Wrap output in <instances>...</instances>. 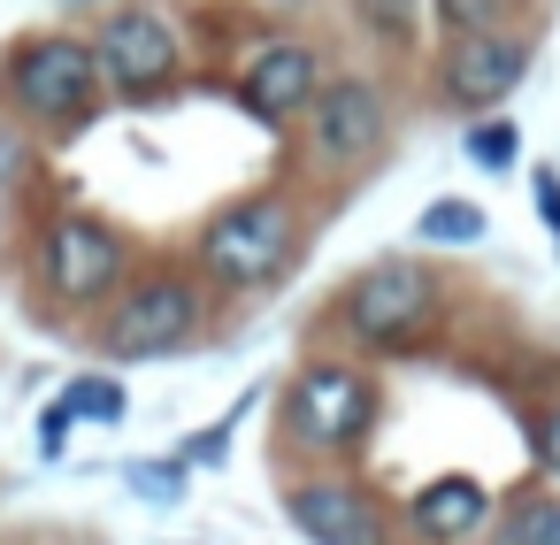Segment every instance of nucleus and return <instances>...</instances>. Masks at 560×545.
Returning <instances> with one entry per match:
<instances>
[{
  "instance_id": "2",
  "label": "nucleus",
  "mask_w": 560,
  "mask_h": 545,
  "mask_svg": "<svg viewBox=\"0 0 560 545\" xmlns=\"http://www.w3.org/2000/svg\"><path fill=\"white\" fill-rule=\"evenodd\" d=\"M430 315H438V277L415 254H384L338 292V323L376 353H407L430 331Z\"/></svg>"
},
{
  "instance_id": "12",
  "label": "nucleus",
  "mask_w": 560,
  "mask_h": 545,
  "mask_svg": "<svg viewBox=\"0 0 560 545\" xmlns=\"http://www.w3.org/2000/svg\"><path fill=\"white\" fill-rule=\"evenodd\" d=\"M407 522H415L430 545H460V537H476V530L491 522V491H483L476 476H438V484H422V491L407 499Z\"/></svg>"
},
{
  "instance_id": "8",
  "label": "nucleus",
  "mask_w": 560,
  "mask_h": 545,
  "mask_svg": "<svg viewBox=\"0 0 560 545\" xmlns=\"http://www.w3.org/2000/svg\"><path fill=\"white\" fill-rule=\"evenodd\" d=\"M39 269H47V292L55 300L93 308V300H108L124 285V239L108 223H93V216H62L39 239Z\"/></svg>"
},
{
  "instance_id": "16",
  "label": "nucleus",
  "mask_w": 560,
  "mask_h": 545,
  "mask_svg": "<svg viewBox=\"0 0 560 545\" xmlns=\"http://www.w3.org/2000/svg\"><path fill=\"white\" fill-rule=\"evenodd\" d=\"M468 162H476V170H514V162H522V131L499 124V116L476 124V131H468Z\"/></svg>"
},
{
  "instance_id": "21",
  "label": "nucleus",
  "mask_w": 560,
  "mask_h": 545,
  "mask_svg": "<svg viewBox=\"0 0 560 545\" xmlns=\"http://www.w3.org/2000/svg\"><path fill=\"white\" fill-rule=\"evenodd\" d=\"M537 216H545L552 239H560V177H552V170H537Z\"/></svg>"
},
{
  "instance_id": "3",
  "label": "nucleus",
  "mask_w": 560,
  "mask_h": 545,
  "mask_svg": "<svg viewBox=\"0 0 560 545\" xmlns=\"http://www.w3.org/2000/svg\"><path fill=\"white\" fill-rule=\"evenodd\" d=\"M376 422H384V399L346 361H307L284 384V438L307 453H353V445H369Z\"/></svg>"
},
{
  "instance_id": "20",
  "label": "nucleus",
  "mask_w": 560,
  "mask_h": 545,
  "mask_svg": "<svg viewBox=\"0 0 560 545\" xmlns=\"http://www.w3.org/2000/svg\"><path fill=\"white\" fill-rule=\"evenodd\" d=\"M70 422H78V415H70V399H55V407L39 415V453H62V438H70Z\"/></svg>"
},
{
  "instance_id": "17",
  "label": "nucleus",
  "mask_w": 560,
  "mask_h": 545,
  "mask_svg": "<svg viewBox=\"0 0 560 545\" xmlns=\"http://www.w3.org/2000/svg\"><path fill=\"white\" fill-rule=\"evenodd\" d=\"M62 399H70V415H85V422H116V415H124V384H116V376H78Z\"/></svg>"
},
{
  "instance_id": "11",
  "label": "nucleus",
  "mask_w": 560,
  "mask_h": 545,
  "mask_svg": "<svg viewBox=\"0 0 560 545\" xmlns=\"http://www.w3.org/2000/svg\"><path fill=\"white\" fill-rule=\"evenodd\" d=\"M284 514H292V530L307 545H384V507L361 484H338V476L292 484L284 491Z\"/></svg>"
},
{
  "instance_id": "9",
  "label": "nucleus",
  "mask_w": 560,
  "mask_h": 545,
  "mask_svg": "<svg viewBox=\"0 0 560 545\" xmlns=\"http://www.w3.org/2000/svg\"><path fill=\"white\" fill-rule=\"evenodd\" d=\"M522 78H529V39H506V32L445 39L438 85H445V101H453V108H499Z\"/></svg>"
},
{
  "instance_id": "13",
  "label": "nucleus",
  "mask_w": 560,
  "mask_h": 545,
  "mask_svg": "<svg viewBox=\"0 0 560 545\" xmlns=\"http://www.w3.org/2000/svg\"><path fill=\"white\" fill-rule=\"evenodd\" d=\"M491 545H560V491H514L491 514Z\"/></svg>"
},
{
  "instance_id": "6",
  "label": "nucleus",
  "mask_w": 560,
  "mask_h": 545,
  "mask_svg": "<svg viewBox=\"0 0 560 545\" xmlns=\"http://www.w3.org/2000/svg\"><path fill=\"white\" fill-rule=\"evenodd\" d=\"M93 93H101V70H93V47L85 39H32L9 62V101L32 124H47V131L78 124L93 108Z\"/></svg>"
},
{
  "instance_id": "14",
  "label": "nucleus",
  "mask_w": 560,
  "mask_h": 545,
  "mask_svg": "<svg viewBox=\"0 0 560 545\" xmlns=\"http://www.w3.org/2000/svg\"><path fill=\"white\" fill-rule=\"evenodd\" d=\"M491 223H483V208L476 200H430L422 208V223H415V239L422 246H476Z\"/></svg>"
},
{
  "instance_id": "4",
  "label": "nucleus",
  "mask_w": 560,
  "mask_h": 545,
  "mask_svg": "<svg viewBox=\"0 0 560 545\" xmlns=\"http://www.w3.org/2000/svg\"><path fill=\"white\" fill-rule=\"evenodd\" d=\"M192 331H200V285L177 269H154V277L124 285V300L108 308L101 353L108 361H154V353H177Z\"/></svg>"
},
{
  "instance_id": "7",
  "label": "nucleus",
  "mask_w": 560,
  "mask_h": 545,
  "mask_svg": "<svg viewBox=\"0 0 560 545\" xmlns=\"http://www.w3.org/2000/svg\"><path fill=\"white\" fill-rule=\"evenodd\" d=\"M300 116H307L315 162H330V170L369 162V154L384 147V131H392V108H384V93H376L369 78H323L315 101H307Z\"/></svg>"
},
{
  "instance_id": "15",
  "label": "nucleus",
  "mask_w": 560,
  "mask_h": 545,
  "mask_svg": "<svg viewBox=\"0 0 560 545\" xmlns=\"http://www.w3.org/2000/svg\"><path fill=\"white\" fill-rule=\"evenodd\" d=\"M430 16H438L445 39H476V32H499L506 0H430Z\"/></svg>"
},
{
  "instance_id": "10",
  "label": "nucleus",
  "mask_w": 560,
  "mask_h": 545,
  "mask_svg": "<svg viewBox=\"0 0 560 545\" xmlns=\"http://www.w3.org/2000/svg\"><path fill=\"white\" fill-rule=\"evenodd\" d=\"M323 85V55L307 39H269L246 55V78H238V108L261 116V124H292Z\"/></svg>"
},
{
  "instance_id": "1",
  "label": "nucleus",
  "mask_w": 560,
  "mask_h": 545,
  "mask_svg": "<svg viewBox=\"0 0 560 545\" xmlns=\"http://www.w3.org/2000/svg\"><path fill=\"white\" fill-rule=\"evenodd\" d=\"M300 254V223L277 193H246L231 208H215L200 223V269L231 292H254V285H277Z\"/></svg>"
},
{
  "instance_id": "22",
  "label": "nucleus",
  "mask_w": 560,
  "mask_h": 545,
  "mask_svg": "<svg viewBox=\"0 0 560 545\" xmlns=\"http://www.w3.org/2000/svg\"><path fill=\"white\" fill-rule=\"evenodd\" d=\"M361 9H369V16H376V24H392V32H399V24H407V0H361Z\"/></svg>"
},
{
  "instance_id": "5",
  "label": "nucleus",
  "mask_w": 560,
  "mask_h": 545,
  "mask_svg": "<svg viewBox=\"0 0 560 545\" xmlns=\"http://www.w3.org/2000/svg\"><path fill=\"white\" fill-rule=\"evenodd\" d=\"M85 47H93L101 85H116V93H131V101H154V93H170V85L185 78V47H177V32H170L154 9H116Z\"/></svg>"
},
{
  "instance_id": "19",
  "label": "nucleus",
  "mask_w": 560,
  "mask_h": 545,
  "mask_svg": "<svg viewBox=\"0 0 560 545\" xmlns=\"http://www.w3.org/2000/svg\"><path fill=\"white\" fill-rule=\"evenodd\" d=\"M131 491H147V499H177L185 484H177V461H139L131 468Z\"/></svg>"
},
{
  "instance_id": "18",
  "label": "nucleus",
  "mask_w": 560,
  "mask_h": 545,
  "mask_svg": "<svg viewBox=\"0 0 560 545\" xmlns=\"http://www.w3.org/2000/svg\"><path fill=\"white\" fill-rule=\"evenodd\" d=\"M529 453H537V468H545V476L560 484V399H552V407H545V415L529 422Z\"/></svg>"
}]
</instances>
